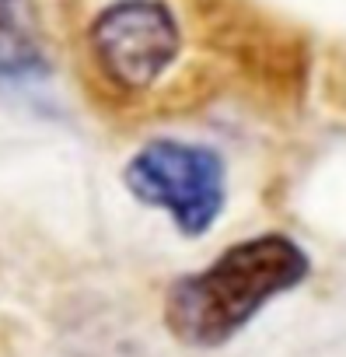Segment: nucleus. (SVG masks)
Masks as SVG:
<instances>
[{"label": "nucleus", "mask_w": 346, "mask_h": 357, "mask_svg": "<svg viewBox=\"0 0 346 357\" xmlns=\"http://www.w3.org/2000/svg\"><path fill=\"white\" fill-rule=\"evenodd\" d=\"M129 197L150 211H161L171 228L186 238L207 235L228 204L224 158L193 140L150 137L123 165Z\"/></svg>", "instance_id": "nucleus-2"}, {"label": "nucleus", "mask_w": 346, "mask_h": 357, "mask_svg": "<svg viewBox=\"0 0 346 357\" xmlns=\"http://www.w3.org/2000/svg\"><path fill=\"white\" fill-rule=\"evenodd\" d=\"M308 270L311 259L290 235H252L168 284L164 326L186 347H224L269 301L301 287Z\"/></svg>", "instance_id": "nucleus-1"}, {"label": "nucleus", "mask_w": 346, "mask_h": 357, "mask_svg": "<svg viewBox=\"0 0 346 357\" xmlns=\"http://www.w3.org/2000/svg\"><path fill=\"white\" fill-rule=\"evenodd\" d=\"M182 32L164 0H116L91 22V53L123 91L157 84L179 60Z\"/></svg>", "instance_id": "nucleus-3"}, {"label": "nucleus", "mask_w": 346, "mask_h": 357, "mask_svg": "<svg viewBox=\"0 0 346 357\" xmlns=\"http://www.w3.org/2000/svg\"><path fill=\"white\" fill-rule=\"evenodd\" d=\"M46 74V56L25 0H0V77L32 81Z\"/></svg>", "instance_id": "nucleus-4"}]
</instances>
